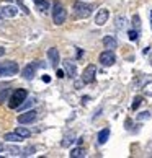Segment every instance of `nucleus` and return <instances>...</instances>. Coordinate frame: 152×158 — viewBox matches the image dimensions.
<instances>
[{
	"label": "nucleus",
	"mask_w": 152,
	"mask_h": 158,
	"mask_svg": "<svg viewBox=\"0 0 152 158\" xmlns=\"http://www.w3.org/2000/svg\"><path fill=\"white\" fill-rule=\"evenodd\" d=\"M87 153H85V150L82 148V147H77V148H74L70 152V158H84Z\"/></svg>",
	"instance_id": "18"
},
{
	"label": "nucleus",
	"mask_w": 152,
	"mask_h": 158,
	"mask_svg": "<svg viewBox=\"0 0 152 158\" xmlns=\"http://www.w3.org/2000/svg\"><path fill=\"white\" fill-rule=\"evenodd\" d=\"M3 140H7V142H22V140H25V139L16 132H8V134L3 135Z\"/></svg>",
	"instance_id": "15"
},
{
	"label": "nucleus",
	"mask_w": 152,
	"mask_h": 158,
	"mask_svg": "<svg viewBox=\"0 0 152 158\" xmlns=\"http://www.w3.org/2000/svg\"><path fill=\"white\" fill-rule=\"evenodd\" d=\"M15 132H16V134H20V135H22L23 139H28V137L31 135V132H30L28 129H26V127H16Z\"/></svg>",
	"instance_id": "20"
},
{
	"label": "nucleus",
	"mask_w": 152,
	"mask_h": 158,
	"mask_svg": "<svg viewBox=\"0 0 152 158\" xmlns=\"http://www.w3.org/2000/svg\"><path fill=\"white\" fill-rule=\"evenodd\" d=\"M95 75H96V67L93 64H90V65L85 67L84 72H82V80H84L85 83H92V82H95Z\"/></svg>",
	"instance_id": "8"
},
{
	"label": "nucleus",
	"mask_w": 152,
	"mask_h": 158,
	"mask_svg": "<svg viewBox=\"0 0 152 158\" xmlns=\"http://www.w3.org/2000/svg\"><path fill=\"white\" fill-rule=\"evenodd\" d=\"M133 26H134V29H137V31H139V28H141V20H139V15H134V16H133Z\"/></svg>",
	"instance_id": "26"
},
{
	"label": "nucleus",
	"mask_w": 152,
	"mask_h": 158,
	"mask_svg": "<svg viewBox=\"0 0 152 158\" xmlns=\"http://www.w3.org/2000/svg\"><path fill=\"white\" fill-rule=\"evenodd\" d=\"M128 37H129V41H137V37H139V31H137V29H129Z\"/></svg>",
	"instance_id": "24"
},
{
	"label": "nucleus",
	"mask_w": 152,
	"mask_h": 158,
	"mask_svg": "<svg viewBox=\"0 0 152 158\" xmlns=\"http://www.w3.org/2000/svg\"><path fill=\"white\" fill-rule=\"evenodd\" d=\"M149 62H151V65H152V52H151V57H149Z\"/></svg>",
	"instance_id": "38"
},
{
	"label": "nucleus",
	"mask_w": 152,
	"mask_h": 158,
	"mask_svg": "<svg viewBox=\"0 0 152 158\" xmlns=\"http://www.w3.org/2000/svg\"><path fill=\"white\" fill-rule=\"evenodd\" d=\"M124 25H126V20H124V16H118V18H116V28H118V29H123Z\"/></svg>",
	"instance_id": "25"
},
{
	"label": "nucleus",
	"mask_w": 152,
	"mask_h": 158,
	"mask_svg": "<svg viewBox=\"0 0 152 158\" xmlns=\"http://www.w3.org/2000/svg\"><path fill=\"white\" fill-rule=\"evenodd\" d=\"M137 119H139V121H146V119H151V112H149V111H142L139 116H137Z\"/></svg>",
	"instance_id": "27"
},
{
	"label": "nucleus",
	"mask_w": 152,
	"mask_h": 158,
	"mask_svg": "<svg viewBox=\"0 0 152 158\" xmlns=\"http://www.w3.org/2000/svg\"><path fill=\"white\" fill-rule=\"evenodd\" d=\"M82 56H84V51H80V49H79V51H77V59H80Z\"/></svg>",
	"instance_id": "34"
},
{
	"label": "nucleus",
	"mask_w": 152,
	"mask_h": 158,
	"mask_svg": "<svg viewBox=\"0 0 152 158\" xmlns=\"http://www.w3.org/2000/svg\"><path fill=\"white\" fill-rule=\"evenodd\" d=\"M3 54H5V49H3V47H0V56H3Z\"/></svg>",
	"instance_id": "37"
},
{
	"label": "nucleus",
	"mask_w": 152,
	"mask_h": 158,
	"mask_svg": "<svg viewBox=\"0 0 152 158\" xmlns=\"http://www.w3.org/2000/svg\"><path fill=\"white\" fill-rule=\"evenodd\" d=\"M149 52H151V47H146V49L142 51V54H146V56H147V54H149Z\"/></svg>",
	"instance_id": "35"
},
{
	"label": "nucleus",
	"mask_w": 152,
	"mask_h": 158,
	"mask_svg": "<svg viewBox=\"0 0 152 158\" xmlns=\"http://www.w3.org/2000/svg\"><path fill=\"white\" fill-rule=\"evenodd\" d=\"M98 60H100V64H102L103 67H111V65L116 62V56H115L113 51L106 49V51H103V52L100 54Z\"/></svg>",
	"instance_id": "5"
},
{
	"label": "nucleus",
	"mask_w": 152,
	"mask_h": 158,
	"mask_svg": "<svg viewBox=\"0 0 152 158\" xmlns=\"http://www.w3.org/2000/svg\"><path fill=\"white\" fill-rule=\"evenodd\" d=\"M10 95H12V90H10V88H2V91H0V103L7 101V99L10 98Z\"/></svg>",
	"instance_id": "19"
},
{
	"label": "nucleus",
	"mask_w": 152,
	"mask_h": 158,
	"mask_svg": "<svg viewBox=\"0 0 152 158\" xmlns=\"http://www.w3.org/2000/svg\"><path fill=\"white\" fill-rule=\"evenodd\" d=\"M7 2H13V0H7Z\"/></svg>",
	"instance_id": "40"
},
{
	"label": "nucleus",
	"mask_w": 152,
	"mask_h": 158,
	"mask_svg": "<svg viewBox=\"0 0 152 158\" xmlns=\"http://www.w3.org/2000/svg\"><path fill=\"white\" fill-rule=\"evenodd\" d=\"M84 85H85L84 80H77V82H75V88H82Z\"/></svg>",
	"instance_id": "32"
},
{
	"label": "nucleus",
	"mask_w": 152,
	"mask_h": 158,
	"mask_svg": "<svg viewBox=\"0 0 152 158\" xmlns=\"http://www.w3.org/2000/svg\"><path fill=\"white\" fill-rule=\"evenodd\" d=\"M141 104H142V96H136V98L133 99V104H131V109H133V111H136V109L139 108Z\"/></svg>",
	"instance_id": "22"
},
{
	"label": "nucleus",
	"mask_w": 152,
	"mask_h": 158,
	"mask_svg": "<svg viewBox=\"0 0 152 158\" xmlns=\"http://www.w3.org/2000/svg\"><path fill=\"white\" fill-rule=\"evenodd\" d=\"M72 10H74L77 18H88V16L92 15L93 8L88 3H84V0H79V2H75L74 5H72Z\"/></svg>",
	"instance_id": "2"
},
{
	"label": "nucleus",
	"mask_w": 152,
	"mask_h": 158,
	"mask_svg": "<svg viewBox=\"0 0 152 158\" xmlns=\"http://www.w3.org/2000/svg\"><path fill=\"white\" fill-rule=\"evenodd\" d=\"M38 65H39V62H30V64H26V67L22 70V77L25 78V80H33L34 78V75H36V72H38Z\"/></svg>",
	"instance_id": "7"
},
{
	"label": "nucleus",
	"mask_w": 152,
	"mask_h": 158,
	"mask_svg": "<svg viewBox=\"0 0 152 158\" xmlns=\"http://www.w3.org/2000/svg\"><path fill=\"white\" fill-rule=\"evenodd\" d=\"M16 3H18V7H20V8H22V12L28 15V13H30V10H28V7H25V3H23V0H16Z\"/></svg>",
	"instance_id": "28"
},
{
	"label": "nucleus",
	"mask_w": 152,
	"mask_h": 158,
	"mask_svg": "<svg viewBox=\"0 0 152 158\" xmlns=\"http://www.w3.org/2000/svg\"><path fill=\"white\" fill-rule=\"evenodd\" d=\"M33 3L36 5V8L39 10V12H47L49 10V3L46 2V0H33Z\"/></svg>",
	"instance_id": "16"
},
{
	"label": "nucleus",
	"mask_w": 152,
	"mask_h": 158,
	"mask_svg": "<svg viewBox=\"0 0 152 158\" xmlns=\"http://www.w3.org/2000/svg\"><path fill=\"white\" fill-rule=\"evenodd\" d=\"M108 18H110V10L108 8H100L98 13L95 15V23L98 26H103L106 21H108Z\"/></svg>",
	"instance_id": "11"
},
{
	"label": "nucleus",
	"mask_w": 152,
	"mask_h": 158,
	"mask_svg": "<svg viewBox=\"0 0 152 158\" xmlns=\"http://www.w3.org/2000/svg\"><path fill=\"white\" fill-rule=\"evenodd\" d=\"M47 59L53 64V67H57V64H59V51H57L56 47L47 49Z\"/></svg>",
	"instance_id": "12"
},
{
	"label": "nucleus",
	"mask_w": 152,
	"mask_h": 158,
	"mask_svg": "<svg viewBox=\"0 0 152 158\" xmlns=\"http://www.w3.org/2000/svg\"><path fill=\"white\" fill-rule=\"evenodd\" d=\"M151 26H152V10H151Z\"/></svg>",
	"instance_id": "39"
},
{
	"label": "nucleus",
	"mask_w": 152,
	"mask_h": 158,
	"mask_svg": "<svg viewBox=\"0 0 152 158\" xmlns=\"http://www.w3.org/2000/svg\"><path fill=\"white\" fill-rule=\"evenodd\" d=\"M3 150H5V145H3V143H0V152H3Z\"/></svg>",
	"instance_id": "36"
},
{
	"label": "nucleus",
	"mask_w": 152,
	"mask_h": 158,
	"mask_svg": "<svg viewBox=\"0 0 152 158\" xmlns=\"http://www.w3.org/2000/svg\"><path fill=\"white\" fill-rule=\"evenodd\" d=\"M64 72H65V77L69 78H75V75H77V65H75L74 60L67 59L64 62Z\"/></svg>",
	"instance_id": "10"
},
{
	"label": "nucleus",
	"mask_w": 152,
	"mask_h": 158,
	"mask_svg": "<svg viewBox=\"0 0 152 158\" xmlns=\"http://www.w3.org/2000/svg\"><path fill=\"white\" fill-rule=\"evenodd\" d=\"M142 91H144V95L152 96V80H151V82H147V83L144 85V87H142Z\"/></svg>",
	"instance_id": "23"
},
{
	"label": "nucleus",
	"mask_w": 152,
	"mask_h": 158,
	"mask_svg": "<svg viewBox=\"0 0 152 158\" xmlns=\"http://www.w3.org/2000/svg\"><path fill=\"white\" fill-rule=\"evenodd\" d=\"M0 12H2L3 18H15V16L18 15V8H16V7L13 5V3L0 7Z\"/></svg>",
	"instance_id": "9"
},
{
	"label": "nucleus",
	"mask_w": 152,
	"mask_h": 158,
	"mask_svg": "<svg viewBox=\"0 0 152 158\" xmlns=\"http://www.w3.org/2000/svg\"><path fill=\"white\" fill-rule=\"evenodd\" d=\"M36 119H38V111L36 109H26L23 114L18 116L20 124H33V122H36Z\"/></svg>",
	"instance_id": "6"
},
{
	"label": "nucleus",
	"mask_w": 152,
	"mask_h": 158,
	"mask_svg": "<svg viewBox=\"0 0 152 158\" xmlns=\"http://www.w3.org/2000/svg\"><path fill=\"white\" fill-rule=\"evenodd\" d=\"M108 139H110V129H108V127H105V129H102V130L98 132L96 140H98L100 145H105V143L108 142Z\"/></svg>",
	"instance_id": "14"
},
{
	"label": "nucleus",
	"mask_w": 152,
	"mask_h": 158,
	"mask_svg": "<svg viewBox=\"0 0 152 158\" xmlns=\"http://www.w3.org/2000/svg\"><path fill=\"white\" fill-rule=\"evenodd\" d=\"M26 98H28V91H26L25 88L13 90L12 95H10V98H8V108L10 109H18Z\"/></svg>",
	"instance_id": "1"
},
{
	"label": "nucleus",
	"mask_w": 152,
	"mask_h": 158,
	"mask_svg": "<svg viewBox=\"0 0 152 158\" xmlns=\"http://www.w3.org/2000/svg\"><path fill=\"white\" fill-rule=\"evenodd\" d=\"M8 152H10V155H20V148H18V147H15V145H10L8 147Z\"/></svg>",
	"instance_id": "29"
},
{
	"label": "nucleus",
	"mask_w": 152,
	"mask_h": 158,
	"mask_svg": "<svg viewBox=\"0 0 152 158\" xmlns=\"http://www.w3.org/2000/svg\"><path fill=\"white\" fill-rule=\"evenodd\" d=\"M20 70L18 64L13 62V60H8V62H3L0 64V78L3 77H13V75H16Z\"/></svg>",
	"instance_id": "3"
},
{
	"label": "nucleus",
	"mask_w": 152,
	"mask_h": 158,
	"mask_svg": "<svg viewBox=\"0 0 152 158\" xmlns=\"http://www.w3.org/2000/svg\"><path fill=\"white\" fill-rule=\"evenodd\" d=\"M74 142H77V140H75V135H74V134H69V135L64 137V140L61 142V145L64 147V148H69Z\"/></svg>",
	"instance_id": "17"
},
{
	"label": "nucleus",
	"mask_w": 152,
	"mask_h": 158,
	"mask_svg": "<svg viewBox=\"0 0 152 158\" xmlns=\"http://www.w3.org/2000/svg\"><path fill=\"white\" fill-rule=\"evenodd\" d=\"M34 103H36V99H34V98H30V99H25V101H23V104H22V106H20V108H18V109H30V108H31V106H33V104H34Z\"/></svg>",
	"instance_id": "21"
},
{
	"label": "nucleus",
	"mask_w": 152,
	"mask_h": 158,
	"mask_svg": "<svg viewBox=\"0 0 152 158\" xmlns=\"http://www.w3.org/2000/svg\"><path fill=\"white\" fill-rule=\"evenodd\" d=\"M103 46H105V49H116V46H118V39H116L115 36H105L103 37Z\"/></svg>",
	"instance_id": "13"
},
{
	"label": "nucleus",
	"mask_w": 152,
	"mask_h": 158,
	"mask_svg": "<svg viewBox=\"0 0 152 158\" xmlns=\"http://www.w3.org/2000/svg\"><path fill=\"white\" fill-rule=\"evenodd\" d=\"M34 150H36L34 147H28V148H25V150H23V153H22V155H23V157H30V155H33V152H34Z\"/></svg>",
	"instance_id": "30"
},
{
	"label": "nucleus",
	"mask_w": 152,
	"mask_h": 158,
	"mask_svg": "<svg viewBox=\"0 0 152 158\" xmlns=\"http://www.w3.org/2000/svg\"><path fill=\"white\" fill-rule=\"evenodd\" d=\"M56 75H57L59 78H64V77H65V72H64V68H57Z\"/></svg>",
	"instance_id": "31"
},
{
	"label": "nucleus",
	"mask_w": 152,
	"mask_h": 158,
	"mask_svg": "<svg viewBox=\"0 0 152 158\" xmlns=\"http://www.w3.org/2000/svg\"><path fill=\"white\" fill-rule=\"evenodd\" d=\"M65 16H67V13H65V8L62 7V3L54 2L53 3V20H54V23H56L57 26H61L62 23L65 21Z\"/></svg>",
	"instance_id": "4"
},
{
	"label": "nucleus",
	"mask_w": 152,
	"mask_h": 158,
	"mask_svg": "<svg viewBox=\"0 0 152 158\" xmlns=\"http://www.w3.org/2000/svg\"><path fill=\"white\" fill-rule=\"evenodd\" d=\"M43 82H44V83H49V82H51V77H49V75H44V77H43Z\"/></svg>",
	"instance_id": "33"
}]
</instances>
